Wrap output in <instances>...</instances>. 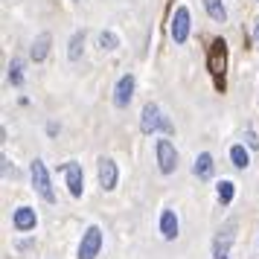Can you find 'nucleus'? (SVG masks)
I'll use <instances>...</instances> for the list:
<instances>
[{"label":"nucleus","mask_w":259,"mask_h":259,"mask_svg":"<svg viewBox=\"0 0 259 259\" xmlns=\"http://www.w3.org/2000/svg\"><path fill=\"white\" fill-rule=\"evenodd\" d=\"M207 70H210L212 82L219 91H224V70H227V44L224 38H212L210 47H207Z\"/></svg>","instance_id":"1"},{"label":"nucleus","mask_w":259,"mask_h":259,"mask_svg":"<svg viewBox=\"0 0 259 259\" xmlns=\"http://www.w3.org/2000/svg\"><path fill=\"white\" fill-rule=\"evenodd\" d=\"M157 128H163L166 134H172L175 131V125L169 122V119L160 114V108L154 105V102H149V105L143 108V117H140V131L143 134H154Z\"/></svg>","instance_id":"2"},{"label":"nucleus","mask_w":259,"mask_h":259,"mask_svg":"<svg viewBox=\"0 0 259 259\" xmlns=\"http://www.w3.org/2000/svg\"><path fill=\"white\" fill-rule=\"evenodd\" d=\"M29 175H32V187H35V192L41 195L44 201H56V192H53V184H50V172L47 166H44V160H32V166H29Z\"/></svg>","instance_id":"3"},{"label":"nucleus","mask_w":259,"mask_h":259,"mask_svg":"<svg viewBox=\"0 0 259 259\" xmlns=\"http://www.w3.org/2000/svg\"><path fill=\"white\" fill-rule=\"evenodd\" d=\"M99 250H102V230H99L96 224H91V227L84 230L82 242H79V259H96Z\"/></svg>","instance_id":"4"},{"label":"nucleus","mask_w":259,"mask_h":259,"mask_svg":"<svg viewBox=\"0 0 259 259\" xmlns=\"http://www.w3.org/2000/svg\"><path fill=\"white\" fill-rule=\"evenodd\" d=\"M169 35L175 44H184L189 38V9L187 6H178L175 15H172V24H169Z\"/></svg>","instance_id":"5"},{"label":"nucleus","mask_w":259,"mask_h":259,"mask_svg":"<svg viewBox=\"0 0 259 259\" xmlns=\"http://www.w3.org/2000/svg\"><path fill=\"white\" fill-rule=\"evenodd\" d=\"M233 230H236V222H227L219 230L215 242H212V256L215 259H230V242H233Z\"/></svg>","instance_id":"6"},{"label":"nucleus","mask_w":259,"mask_h":259,"mask_svg":"<svg viewBox=\"0 0 259 259\" xmlns=\"http://www.w3.org/2000/svg\"><path fill=\"white\" fill-rule=\"evenodd\" d=\"M157 163H160V172L163 175H172L178 166V152L169 140H157Z\"/></svg>","instance_id":"7"},{"label":"nucleus","mask_w":259,"mask_h":259,"mask_svg":"<svg viewBox=\"0 0 259 259\" xmlns=\"http://www.w3.org/2000/svg\"><path fill=\"white\" fill-rule=\"evenodd\" d=\"M59 172H64V178H67V187H70V195L73 198H79L82 195V189H84V175H82V166L79 163H64L59 166Z\"/></svg>","instance_id":"8"},{"label":"nucleus","mask_w":259,"mask_h":259,"mask_svg":"<svg viewBox=\"0 0 259 259\" xmlns=\"http://www.w3.org/2000/svg\"><path fill=\"white\" fill-rule=\"evenodd\" d=\"M131 99H134V76L125 73V76L117 82V88H114V105L117 108H128Z\"/></svg>","instance_id":"9"},{"label":"nucleus","mask_w":259,"mask_h":259,"mask_svg":"<svg viewBox=\"0 0 259 259\" xmlns=\"http://www.w3.org/2000/svg\"><path fill=\"white\" fill-rule=\"evenodd\" d=\"M99 184H102V189L117 187V163L111 157H102L99 160Z\"/></svg>","instance_id":"10"},{"label":"nucleus","mask_w":259,"mask_h":259,"mask_svg":"<svg viewBox=\"0 0 259 259\" xmlns=\"http://www.w3.org/2000/svg\"><path fill=\"white\" fill-rule=\"evenodd\" d=\"M12 222L18 230H35V224H38V215L35 210H29V207H18L12 215Z\"/></svg>","instance_id":"11"},{"label":"nucleus","mask_w":259,"mask_h":259,"mask_svg":"<svg viewBox=\"0 0 259 259\" xmlns=\"http://www.w3.org/2000/svg\"><path fill=\"white\" fill-rule=\"evenodd\" d=\"M50 41H53V35L50 32H41V35L32 41V50H29V59L32 61H44L50 53Z\"/></svg>","instance_id":"12"},{"label":"nucleus","mask_w":259,"mask_h":259,"mask_svg":"<svg viewBox=\"0 0 259 259\" xmlns=\"http://www.w3.org/2000/svg\"><path fill=\"white\" fill-rule=\"evenodd\" d=\"M160 233H163V239H175L178 236V215L175 210H163V215H160Z\"/></svg>","instance_id":"13"},{"label":"nucleus","mask_w":259,"mask_h":259,"mask_svg":"<svg viewBox=\"0 0 259 259\" xmlns=\"http://www.w3.org/2000/svg\"><path fill=\"white\" fill-rule=\"evenodd\" d=\"M195 175H198L201 181L212 178V154L210 152H201L198 157H195Z\"/></svg>","instance_id":"14"},{"label":"nucleus","mask_w":259,"mask_h":259,"mask_svg":"<svg viewBox=\"0 0 259 259\" xmlns=\"http://www.w3.org/2000/svg\"><path fill=\"white\" fill-rule=\"evenodd\" d=\"M204 9H207V15H210L215 24H224L227 21V9H224L222 0H204Z\"/></svg>","instance_id":"15"},{"label":"nucleus","mask_w":259,"mask_h":259,"mask_svg":"<svg viewBox=\"0 0 259 259\" xmlns=\"http://www.w3.org/2000/svg\"><path fill=\"white\" fill-rule=\"evenodd\" d=\"M84 29H79V32H73V38H70V50H67V59L70 61H79L82 59V50H84Z\"/></svg>","instance_id":"16"},{"label":"nucleus","mask_w":259,"mask_h":259,"mask_svg":"<svg viewBox=\"0 0 259 259\" xmlns=\"http://www.w3.org/2000/svg\"><path fill=\"white\" fill-rule=\"evenodd\" d=\"M9 82H12L15 88L24 84V59H12L9 61Z\"/></svg>","instance_id":"17"},{"label":"nucleus","mask_w":259,"mask_h":259,"mask_svg":"<svg viewBox=\"0 0 259 259\" xmlns=\"http://www.w3.org/2000/svg\"><path fill=\"white\" fill-rule=\"evenodd\" d=\"M230 160H233L236 169H247V163H250L247 149H245V146H233V149H230Z\"/></svg>","instance_id":"18"},{"label":"nucleus","mask_w":259,"mask_h":259,"mask_svg":"<svg viewBox=\"0 0 259 259\" xmlns=\"http://www.w3.org/2000/svg\"><path fill=\"white\" fill-rule=\"evenodd\" d=\"M233 195H236V184L233 181H222V184H219V201H222V204H230Z\"/></svg>","instance_id":"19"},{"label":"nucleus","mask_w":259,"mask_h":259,"mask_svg":"<svg viewBox=\"0 0 259 259\" xmlns=\"http://www.w3.org/2000/svg\"><path fill=\"white\" fill-rule=\"evenodd\" d=\"M99 47H102V50H117V47H119V38H117V32H111V29H105V32H99Z\"/></svg>","instance_id":"20"},{"label":"nucleus","mask_w":259,"mask_h":259,"mask_svg":"<svg viewBox=\"0 0 259 259\" xmlns=\"http://www.w3.org/2000/svg\"><path fill=\"white\" fill-rule=\"evenodd\" d=\"M245 137H247V146H250V149H259V137H256V131H247Z\"/></svg>","instance_id":"21"},{"label":"nucleus","mask_w":259,"mask_h":259,"mask_svg":"<svg viewBox=\"0 0 259 259\" xmlns=\"http://www.w3.org/2000/svg\"><path fill=\"white\" fill-rule=\"evenodd\" d=\"M253 41H256V47H259V21H256V26H253Z\"/></svg>","instance_id":"22"},{"label":"nucleus","mask_w":259,"mask_h":259,"mask_svg":"<svg viewBox=\"0 0 259 259\" xmlns=\"http://www.w3.org/2000/svg\"><path fill=\"white\" fill-rule=\"evenodd\" d=\"M256 3H259V0H256Z\"/></svg>","instance_id":"23"}]
</instances>
